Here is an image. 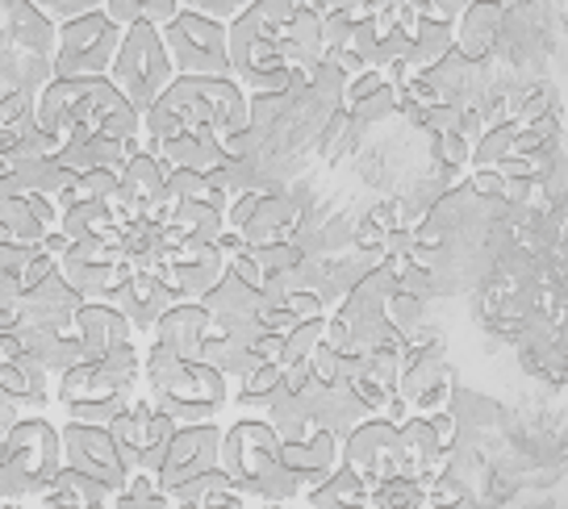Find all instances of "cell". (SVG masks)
I'll return each mask as SVG.
<instances>
[{
	"label": "cell",
	"instance_id": "57",
	"mask_svg": "<svg viewBox=\"0 0 568 509\" xmlns=\"http://www.w3.org/2000/svg\"><path fill=\"white\" fill-rule=\"evenodd\" d=\"M435 435H439V442H444V451H452V442H456V418H452V414H435Z\"/></svg>",
	"mask_w": 568,
	"mask_h": 509
},
{
	"label": "cell",
	"instance_id": "22",
	"mask_svg": "<svg viewBox=\"0 0 568 509\" xmlns=\"http://www.w3.org/2000/svg\"><path fill=\"white\" fill-rule=\"evenodd\" d=\"M501 21H506V9L497 4V0H477V4H468L456 26H452V34H456V51L464 59H473L480 63L485 54L494 51L497 34H501Z\"/></svg>",
	"mask_w": 568,
	"mask_h": 509
},
{
	"label": "cell",
	"instance_id": "48",
	"mask_svg": "<svg viewBox=\"0 0 568 509\" xmlns=\"http://www.w3.org/2000/svg\"><path fill=\"white\" fill-rule=\"evenodd\" d=\"M439 284H435V272L430 267H418L414 259H409V267L397 276V293H406V297H414V301H430V293H435Z\"/></svg>",
	"mask_w": 568,
	"mask_h": 509
},
{
	"label": "cell",
	"instance_id": "54",
	"mask_svg": "<svg viewBox=\"0 0 568 509\" xmlns=\"http://www.w3.org/2000/svg\"><path fill=\"white\" fill-rule=\"evenodd\" d=\"M118 30H134V26H142V0H105V9H101Z\"/></svg>",
	"mask_w": 568,
	"mask_h": 509
},
{
	"label": "cell",
	"instance_id": "13",
	"mask_svg": "<svg viewBox=\"0 0 568 509\" xmlns=\"http://www.w3.org/2000/svg\"><path fill=\"white\" fill-rule=\"evenodd\" d=\"M409 405V418H435L452 401V368L439 355V343H409L402 352V380L393 388Z\"/></svg>",
	"mask_w": 568,
	"mask_h": 509
},
{
	"label": "cell",
	"instance_id": "21",
	"mask_svg": "<svg viewBox=\"0 0 568 509\" xmlns=\"http://www.w3.org/2000/svg\"><path fill=\"white\" fill-rule=\"evenodd\" d=\"M402 456H406V476L418 485H430L435 476H444L447 451L439 435H435V421L430 418H406L402 421Z\"/></svg>",
	"mask_w": 568,
	"mask_h": 509
},
{
	"label": "cell",
	"instance_id": "45",
	"mask_svg": "<svg viewBox=\"0 0 568 509\" xmlns=\"http://www.w3.org/2000/svg\"><path fill=\"white\" fill-rule=\"evenodd\" d=\"M30 4H34L42 18H51L54 26L84 18V13H101V9H105V0H30Z\"/></svg>",
	"mask_w": 568,
	"mask_h": 509
},
{
	"label": "cell",
	"instance_id": "8",
	"mask_svg": "<svg viewBox=\"0 0 568 509\" xmlns=\"http://www.w3.org/2000/svg\"><path fill=\"white\" fill-rule=\"evenodd\" d=\"M118 47H122V30L105 13H84L75 21H63L51 54L54 80H101L113 68Z\"/></svg>",
	"mask_w": 568,
	"mask_h": 509
},
{
	"label": "cell",
	"instance_id": "5",
	"mask_svg": "<svg viewBox=\"0 0 568 509\" xmlns=\"http://www.w3.org/2000/svg\"><path fill=\"white\" fill-rule=\"evenodd\" d=\"M142 393V347L125 343L118 352L101 355V359H84L59 376L54 397L68 409V421H84V426H109V421L125 414L130 401Z\"/></svg>",
	"mask_w": 568,
	"mask_h": 509
},
{
	"label": "cell",
	"instance_id": "44",
	"mask_svg": "<svg viewBox=\"0 0 568 509\" xmlns=\"http://www.w3.org/2000/svg\"><path fill=\"white\" fill-rule=\"evenodd\" d=\"M281 305L293 314L297 326H302V322H314V317H326V297H322L318 288H310V284H305V288H288L281 297Z\"/></svg>",
	"mask_w": 568,
	"mask_h": 509
},
{
	"label": "cell",
	"instance_id": "36",
	"mask_svg": "<svg viewBox=\"0 0 568 509\" xmlns=\"http://www.w3.org/2000/svg\"><path fill=\"white\" fill-rule=\"evenodd\" d=\"M267 426L281 435L284 442L293 439H310L314 435V426H310V414H305V397H293V393H276V401L264 409Z\"/></svg>",
	"mask_w": 568,
	"mask_h": 509
},
{
	"label": "cell",
	"instance_id": "2",
	"mask_svg": "<svg viewBox=\"0 0 568 509\" xmlns=\"http://www.w3.org/2000/svg\"><path fill=\"white\" fill-rule=\"evenodd\" d=\"M251 130V101L234 80H201L176 75L172 89L142 113V151L155 155V146L193 134V139L226 142Z\"/></svg>",
	"mask_w": 568,
	"mask_h": 509
},
{
	"label": "cell",
	"instance_id": "55",
	"mask_svg": "<svg viewBox=\"0 0 568 509\" xmlns=\"http://www.w3.org/2000/svg\"><path fill=\"white\" fill-rule=\"evenodd\" d=\"M251 352H255V359L260 364H281L284 359V334H255L251 338Z\"/></svg>",
	"mask_w": 568,
	"mask_h": 509
},
{
	"label": "cell",
	"instance_id": "53",
	"mask_svg": "<svg viewBox=\"0 0 568 509\" xmlns=\"http://www.w3.org/2000/svg\"><path fill=\"white\" fill-rule=\"evenodd\" d=\"M176 18H180V0H142V26H151V30L163 34Z\"/></svg>",
	"mask_w": 568,
	"mask_h": 509
},
{
	"label": "cell",
	"instance_id": "60",
	"mask_svg": "<svg viewBox=\"0 0 568 509\" xmlns=\"http://www.w3.org/2000/svg\"><path fill=\"white\" fill-rule=\"evenodd\" d=\"M255 509H297V506H255Z\"/></svg>",
	"mask_w": 568,
	"mask_h": 509
},
{
	"label": "cell",
	"instance_id": "1",
	"mask_svg": "<svg viewBox=\"0 0 568 509\" xmlns=\"http://www.w3.org/2000/svg\"><path fill=\"white\" fill-rule=\"evenodd\" d=\"M231 80L247 96H305L310 75L326 63L322 18L297 0H255L226 26Z\"/></svg>",
	"mask_w": 568,
	"mask_h": 509
},
{
	"label": "cell",
	"instance_id": "16",
	"mask_svg": "<svg viewBox=\"0 0 568 509\" xmlns=\"http://www.w3.org/2000/svg\"><path fill=\"white\" fill-rule=\"evenodd\" d=\"M109 305H113V309L130 322L134 338H139V334H146V338H151L155 322H160L172 305H180V301L168 293V284H163L155 272H142V267H139V272H134V276H130V281H125L113 297H109Z\"/></svg>",
	"mask_w": 568,
	"mask_h": 509
},
{
	"label": "cell",
	"instance_id": "50",
	"mask_svg": "<svg viewBox=\"0 0 568 509\" xmlns=\"http://www.w3.org/2000/svg\"><path fill=\"white\" fill-rule=\"evenodd\" d=\"M468 193L485 196V201H501V196H506V176H501L497 167H473V176H468Z\"/></svg>",
	"mask_w": 568,
	"mask_h": 509
},
{
	"label": "cell",
	"instance_id": "51",
	"mask_svg": "<svg viewBox=\"0 0 568 509\" xmlns=\"http://www.w3.org/2000/svg\"><path fill=\"white\" fill-rule=\"evenodd\" d=\"M352 18H343V13H331V18H322V47L326 54L331 51H347L352 47Z\"/></svg>",
	"mask_w": 568,
	"mask_h": 509
},
{
	"label": "cell",
	"instance_id": "43",
	"mask_svg": "<svg viewBox=\"0 0 568 509\" xmlns=\"http://www.w3.org/2000/svg\"><path fill=\"white\" fill-rule=\"evenodd\" d=\"M251 4H255V0H180V9H184V13H201V18L222 21V26L239 21Z\"/></svg>",
	"mask_w": 568,
	"mask_h": 509
},
{
	"label": "cell",
	"instance_id": "20",
	"mask_svg": "<svg viewBox=\"0 0 568 509\" xmlns=\"http://www.w3.org/2000/svg\"><path fill=\"white\" fill-rule=\"evenodd\" d=\"M75 338H80V347H84L89 359H101V355L134 343V330H130V322L109 301H84L75 309Z\"/></svg>",
	"mask_w": 568,
	"mask_h": 509
},
{
	"label": "cell",
	"instance_id": "3",
	"mask_svg": "<svg viewBox=\"0 0 568 509\" xmlns=\"http://www.w3.org/2000/svg\"><path fill=\"white\" fill-rule=\"evenodd\" d=\"M34 125L59 146L75 134H101V139L142 146V113L109 84V75H101V80H51L34 101Z\"/></svg>",
	"mask_w": 568,
	"mask_h": 509
},
{
	"label": "cell",
	"instance_id": "47",
	"mask_svg": "<svg viewBox=\"0 0 568 509\" xmlns=\"http://www.w3.org/2000/svg\"><path fill=\"white\" fill-rule=\"evenodd\" d=\"M435 155L444 159L447 167H468L473 163V142L464 139L460 130H444V134H435Z\"/></svg>",
	"mask_w": 568,
	"mask_h": 509
},
{
	"label": "cell",
	"instance_id": "14",
	"mask_svg": "<svg viewBox=\"0 0 568 509\" xmlns=\"http://www.w3.org/2000/svg\"><path fill=\"white\" fill-rule=\"evenodd\" d=\"M59 439H63V468L92 476V480L105 485L109 492L125 489L130 472H125V464H122V456H118L113 439H109L105 426L63 421V426H59Z\"/></svg>",
	"mask_w": 568,
	"mask_h": 509
},
{
	"label": "cell",
	"instance_id": "31",
	"mask_svg": "<svg viewBox=\"0 0 568 509\" xmlns=\"http://www.w3.org/2000/svg\"><path fill=\"white\" fill-rule=\"evenodd\" d=\"M172 506H196V509H247V497L234 489L231 476L222 472V468H213V472L196 476L189 485H180L172 492Z\"/></svg>",
	"mask_w": 568,
	"mask_h": 509
},
{
	"label": "cell",
	"instance_id": "4",
	"mask_svg": "<svg viewBox=\"0 0 568 509\" xmlns=\"http://www.w3.org/2000/svg\"><path fill=\"white\" fill-rule=\"evenodd\" d=\"M142 393L176 426H196L222 414V405L231 401V380L210 364L180 359L160 343H146L142 347Z\"/></svg>",
	"mask_w": 568,
	"mask_h": 509
},
{
	"label": "cell",
	"instance_id": "35",
	"mask_svg": "<svg viewBox=\"0 0 568 509\" xmlns=\"http://www.w3.org/2000/svg\"><path fill=\"white\" fill-rule=\"evenodd\" d=\"M284 385V371L281 364H260V368H251L243 380H239V388H234L231 397L239 409H260L264 414L267 405L276 401V393H281Z\"/></svg>",
	"mask_w": 568,
	"mask_h": 509
},
{
	"label": "cell",
	"instance_id": "17",
	"mask_svg": "<svg viewBox=\"0 0 568 509\" xmlns=\"http://www.w3.org/2000/svg\"><path fill=\"white\" fill-rule=\"evenodd\" d=\"M305 414H310V426H314V430H326V435H335L338 442L368 418V409L355 401V393L347 380H331V385L318 380V385L305 393Z\"/></svg>",
	"mask_w": 568,
	"mask_h": 509
},
{
	"label": "cell",
	"instance_id": "24",
	"mask_svg": "<svg viewBox=\"0 0 568 509\" xmlns=\"http://www.w3.org/2000/svg\"><path fill=\"white\" fill-rule=\"evenodd\" d=\"M343 113L355 118V122H381V118H389V113H397V84H393L385 71L368 68L364 75L347 80Z\"/></svg>",
	"mask_w": 568,
	"mask_h": 509
},
{
	"label": "cell",
	"instance_id": "18",
	"mask_svg": "<svg viewBox=\"0 0 568 509\" xmlns=\"http://www.w3.org/2000/svg\"><path fill=\"white\" fill-rule=\"evenodd\" d=\"M210 330H213V322H210V314H205V305H201V301H180V305H172V309L155 322L151 343L168 347V352L180 355V359H196V364H201Z\"/></svg>",
	"mask_w": 568,
	"mask_h": 509
},
{
	"label": "cell",
	"instance_id": "19",
	"mask_svg": "<svg viewBox=\"0 0 568 509\" xmlns=\"http://www.w3.org/2000/svg\"><path fill=\"white\" fill-rule=\"evenodd\" d=\"M201 305H205V314H210L213 326H222V330L247 334V338L260 334L255 330V314H260V305H264V293L243 284L234 272H226V276L217 281V288H213Z\"/></svg>",
	"mask_w": 568,
	"mask_h": 509
},
{
	"label": "cell",
	"instance_id": "30",
	"mask_svg": "<svg viewBox=\"0 0 568 509\" xmlns=\"http://www.w3.org/2000/svg\"><path fill=\"white\" fill-rule=\"evenodd\" d=\"M151 414H155V405L146 401V393H139V397L130 401V409L118 414V418L105 426L113 447H118V456H122L125 472H142V435H146Z\"/></svg>",
	"mask_w": 568,
	"mask_h": 509
},
{
	"label": "cell",
	"instance_id": "37",
	"mask_svg": "<svg viewBox=\"0 0 568 509\" xmlns=\"http://www.w3.org/2000/svg\"><path fill=\"white\" fill-rule=\"evenodd\" d=\"M515 139H518L515 122L489 125V130L477 139V146H473V167H501L506 159L515 155Z\"/></svg>",
	"mask_w": 568,
	"mask_h": 509
},
{
	"label": "cell",
	"instance_id": "29",
	"mask_svg": "<svg viewBox=\"0 0 568 509\" xmlns=\"http://www.w3.org/2000/svg\"><path fill=\"white\" fill-rule=\"evenodd\" d=\"M452 51H456V34H452V26H447V21L418 18L414 26H409V59H406V68H409V75H414V80H418L423 71L435 68V63H444Z\"/></svg>",
	"mask_w": 568,
	"mask_h": 509
},
{
	"label": "cell",
	"instance_id": "49",
	"mask_svg": "<svg viewBox=\"0 0 568 509\" xmlns=\"http://www.w3.org/2000/svg\"><path fill=\"white\" fill-rule=\"evenodd\" d=\"M297 4H305V9H314L318 18H331V13H343V18H368V13H376L373 0H297Z\"/></svg>",
	"mask_w": 568,
	"mask_h": 509
},
{
	"label": "cell",
	"instance_id": "52",
	"mask_svg": "<svg viewBox=\"0 0 568 509\" xmlns=\"http://www.w3.org/2000/svg\"><path fill=\"white\" fill-rule=\"evenodd\" d=\"M468 4H477V0H414V9H418V18H430V21H447V26H456Z\"/></svg>",
	"mask_w": 568,
	"mask_h": 509
},
{
	"label": "cell",
	"instance_id": "41",
	"mask_svg": "<svg viewBox=\"0 0 568 509\" xmlns=\"http://www.w3.org/2000/svg\"><path fill=\"white\" fill-rule=\"evenodd\" d=\"M373 506L376 509H426V489L409 476H397V480H385L381 489H373Z\"/></svg>",
	"mask_w": 568,
	"mask_h": 509
},
{
	"label": "cell",
	"instance_id": "40",
	"mask_svg": "<svg viewBox=\"0 0 568 509\" xmlns=\"http://www.w3.org/2000/svg\"><path fill=\"white\" fill-rule=\"evenodd\" d=\"M322 343H326V317H314V322H302V326H293V330L284 334L281 368H284V364H310Z\"/></svg>",
	"mask_w": 568,
	"mask_h": 509
},
{
	"label": "cell",
	"instance_id": "27",
	"mask_svg": "<svg viewBox=\"0 0 568 509\" xmlns=\"http://www.w3.org/2000/svg\"><path fill=\"white\" fill-rule=\"evenodd\" d=\"M47 376H51V371L26 352V355H18V359H4V364H0V393L18 405V409L21 405H26V409H38V405H47V397H51V393H47Z\"/></svg>",
	"mask_w": 568,
	"mask_h": 509
},
{
	"label": "cell",
	"instance_id": "59",
	"mask_svg": "<svg viewBox=\"0 0 568 509\" xmlns=\"http://www.w3.org/2000/svg\"><path fill=\"white\" fill-rule=\"evenodd\" d=\"M497 4H501V9H518V4H523V0H497Z\"/></svg>",
	"mask_w": 568,
	"mask_h": 509
},
{
	"label": "cell",
	"instance_id": "42",
	"mask_svg": "<svg viewBox=\"0 0 568 509\" xmlns=\"http://www.w3.org/2000/svg\"><path fill=\"white\" fill-rule=\"evenodd\" d=\"M359 380H373V385L381 388H397V380H402V352L397 347H376V352L364 355V376Z\"/></svg>",
	"mask_w": 568,
	"mask_h": 509
},
{
	"label": "cell",
	"instance_id": "32",
	"mask_svg": "<svg viewBox=\"0 0 568 509\" xmlns=\"http://www.w3.org/2000/svg\"><path fill=\"white\" fill-rule=\"evenodd\" d=\"M168 226L176 230L184 243H217V234L226 230V205H217V201H180L176 213L168 217Z\"/></svg>",
	"mask_w": 568,
	"mask_h": 509
},
{
	"label": "cell",
	"instance_id": "38",
	"mask_svg": "<svg viewBox=\"0 0 568 509\" xmlns=\"http://www.w3.org/2000/svg\"><path fill=\"white\" fill-rule=\"evenodd\" d=\"M251 264L264 272V284L272 276H284V272H297L305 264V251L297 243H267V246H247Z\"/></svg>",
	"mask_w": 568,
	"mask_h": 509
},
{
	"label": "cell",
	"instance_id": "28",
	"mask_svg": "<svg viewBox=\"0 0 568 509\" xmlns=\"http://www.w3.org/2000/svg\"><path fill=\"white\" fill-rule=\"evenodd\" d=\"M155 155L168 163V172H196V176H213L226 163L222 142L193 139V134H180V139L163 142V146H155Z\"/></svg>",
	"mask_w": 568,
	"mask_h": 509
},
{
	"label": "cell",
	"instance_id": "12",
	"mask_svg": "<svg viewBox=\"0 0 568 509\" xmlns=\"http://www.w3.org/2000/svg\"><path fill=\"white\" fill-rule=\"evenodd\" d=\"M151 272L168 284V293L176 301H205L217 288V281L231 272V259L213 243H180L160 251Z\"/></svg>",
	"mask_w": 568,
	"mask_h": 509
},
{
	"label": "cell",
	"instance_id": "39",
	"mask_svg": "<svg viewBox=\"0 0 568 509\" xmlns=\"http://www.w3.org/2000/svg\"><path fill=\"white\" fill-rule=\"evenodd\" d=\"M172 439H176V421L168 418V414H151V421H146V435H142V472H160L163 456H168V447H172Z\"/></svg>",
	"mask_w": 568,
	"mask_h": 509
},
{
	"label": "cell",
	"instance_id": "34",
	"mask_svg": "<svg viewBox=\"0 0 568 509\" xmlns=\"http://www.w3.org/2000/svg\"><path fill=\"white\" fill-rule=\"evenodd\" d=\"M59 230L71 238V246H80V243H101V238H109L118 230V222H113L109 201H80V205L63 210Z\"/></svg>",
	"mask_w": 568,
	"mask_h": 509
},
{
	"label": "cell",
	"instance_id": "25",
	"mask_svg": "<svg viewBox=\"0 0 568 509\" xmlns=\"http://www.w3.org/2000/svg\"><path fill=\"white\" fill-rule=\"evenodd\" d=\"M4 42H13L30 59H51L54 42H59V26L51 18H42L30 0H9V34Z\"/></svg>",
	"mask_w": 568,
	"mask_h": 509
},
{
	"label": "cell",
	"instance_id": "9",
	"mask_svg": "<svg viewBox=\"0 0 568 509\" xmlns=\"http://www.w3.org/2000/svg\"><path fill=\"white\" fill-rule=\"evenodd\" d=\"M281 435L267 426V418H239L222 430V456H217V468L231 476V485L243 497H255L264 492L272 468L281 464Z\"/></svg>",
	"mask_w": 568,
	"mask_h": 509
},
{
	"label": "cell",
	"instance_id": "7",
	"mask_svg": "<svg viewBox=\"0 0 568 509\" xmlns=\"http://www.w3.org/2000/svg\"><path fill=\"white\" fill-rule=\"evenodd\" d=\"M172 80H176V68H172V59H168V47H163L160 30H151V26L125 30L122 47H118V59H113V68H109V84L122 92L139 113H146L163 92L172 89Z\"/></svg>",
	"mask_w": 568,
	"mask_h": 509
},
{
	"label": "cell",
	"instance_id": "33",
	"mask_svg": "<svg viewBox=\"0 0 568 509\" xmlns=\"http://www.w3.org/2000/svg\"><path fill=\"white\" fill-rule=\"evenodd\" d=\"M477 75V63L473 59H464L460 51H452L444 63H435L430 71H423L418 80H423L430 96L439 101V105H464V96H468V80Z\"/></svg>",
	"mask_w": 568,
	"mask_h": 509
},
{
	"label": "cell",
	"instance_id": "56",
	"mask_svg": "<svg viewBox=\"0 0 568 509\" xmlns=\"http://www.w3.org/2000/svg\"><path fill=\"white\" fill-rule=\"evenodd\" d=\"M42 251H47V255H51L54 264H59V259H63V255L71 251V238L63 234V230H51V234L42 238Z\"/></svg>",
	"mask_w": 568,
	"mask_h": 509
},
{
	"label": "cell",
	"instance_id": "46",
	"mask_svg": "<svg viewBox=\"0 0 568 509\" xmlns=\"http://www.w3.org/2000/svg\"><path fill=\"white\" fill-rule=\"evenodd\" d=\"M468 501V489L452 476H435L426 485V509H460Z\"/></svg>",
	"mask_w": 568,
	"mask_h": 509
},
{
	"label": "cell",
	"instance_id": "15",
	"mask_svg": "<svg viewBox=\"0 0 568 509\" xmlns=\"http://www.w3.org/2000/svg\"><path fill=\"white\" fill-rule=\"evenodd\" d=\"M217 456H222V426L217 421H196V426H176V439L163 456L160 472H155V485H160L168 497L189 485L196 476H205L217 468Z\"/></svg>",
	"mask_w": 568,
	"mask_h": 509
},
{
	"label": "cell",
	"instance_id": "11",
	"mask_svg": "<svg viewBox=\"0 0 568 509\" xmlns=\"http://www.w3.org/2000/svg\"><path fill=\"white\" fill-rule=\"evenodd\" d=\"M338 464L352 468L368 489H381L385 480L406 476L402 426H393L389 418H364L338 447Z\"/></svg>",
	"mask_w": 568,
	"mask_h": 509
},
{
	"label": "cell",
	"instance_id": "58",
	"mask_svg": "<svg viewBox=\"0 0 568 509\" xmlns=\"http://www.w3.org/2000/svg\"><path fill=\"white\" fill-rule=\"evenodd\" d=\"M21 326V309H4L0 305V334H18Z\"/></svg>",
	"mask_w": 568,
	"mask_h": 509
},
{
	"label": "cell",
	"instance_id": "6",
	"mask_svg": "<svg viewBox=\"0 0 568 509\" xmlns=\"http://www.w3.org/2000/svg\"><path fill=\"white\" fill-rule=\"evenodd\" d=\"M0 442H4V472L13 480L21 506H30L38 492L63 472V439H59V426L47 421L42 414H30V418L21 414Z\"/></svg>",
	"mask_w": 568,
	"mask_h": 509
},
{
	"label": "cell",
	"instance_id": "26",
	"mask_svg": "<svg viewBox=\"0 0 568 509\" xmlns=\"http://www.w3.org/2000/svg\"><path fill=\"white\" fill-rule=\"evenodd\" d=\"M30 506H34V509H92V506H109V489H105V485H97L92 476L63 468V472L54 476L47 489L38 492Z\"/></svg>",
	"mask_w": 568,
	"mask_h": 509
},
{
	"label": "cell",
	"instance_id": "61",
	"mask_svg": "<svg viewBox=\"0 0 568 509\" xmlns=\"http://www.w3.org/2000/svg\"><path fill=\"white\" fill-rule=\"evenodd\" d=\"M92 509H109V506H92Z\"/></svg>",
	"mask_w": 568,
	"mask_h": 509
},
{
	"label": "cell",
	"instance_id": "23",
	"mask_svg": "<svg viewBox=\"0 0 568 509\" xmlns=\"http://www.w3.org/2000/svg\"><path fill=\"white\" fill-rule=\"evenodd\" d=\"M302 226V210L284 193H264L260 210L251 213V222L243 226V243L247 246H267V243H297L293 234Z\"/></svg>",
	"mask_w": 568,
	"mask_h": 509
},
{
	"label": "cell",
	"instance_id": "10",
	"mask_svg": "<svg viewBox=\"0 0 568 509\" xmlns=\"http://www.w3.org/2000/svg\"><path fill=\"white\" fill-rule=\"evenodd\" d=\"M163 47L176 75H201V80H231V47L226 26L201 13H184L163 30Z\"/></svg>",
	"mask_w": 568,
	"mask_h": 509
}]
</instances>
